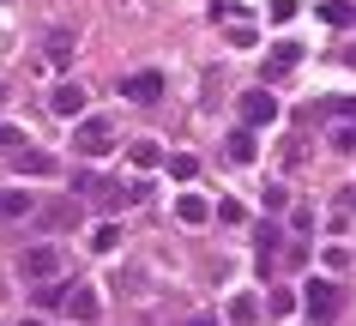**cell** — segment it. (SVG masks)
<instances>
[{
  "label": "cell",
  "mask_w": 356,
  "mask_h": 326,
  "mask_svg": "<svg viewBox=\"0 0 356 326\" xmlns=\"http://www.w3.org/2000/svg\"><path fill=\"white\" fill-rule=\"evenodd\" d=\"M60 296H67V284H37V308H60Z\"/></svg>",
  "instance_id": "603a6c76"
},
{
  "label": "cell",
  "mask_w": 356,
  "mask_h": 326,
  "mask_svg": "<svg viewBox=\"0 0 356 326\" xmlns=\"http://www.w3.org/2000/svg\"><path fill=\"white\" fill-rule=\"evenodd\" d=\"M175 218L200 230V224H206V218H211V206H206V199H200V193H181V199H175Z\"/></svg>",
  "instance_id": "4fadbf2b"
},
{
  "label": "cell",
  "mask_w": 356,
  "mask_h": 326,
  "mask_svg": "<svg viewBox=\"0 0 356 326\" xmlns=\"http://www.w3.org/2000/svg\"><path fill=\"white\" fill-rule=\"evenodd\" d=\"M320 19L332 24V31H344V24H350V6H338V0H332V6H320Z\"/></svg>",
  "instance_id": "cb8c5ba5"
},
{
  "label": "cell",
  "mask_w": 356,
  "mask_h": 326,
  "mask_svg": "<svg viewBox=\"0 0 356 326\" xmlns=\"http://www.w3.org/2000/svg\"><path fill=\"white\" fill-rule=\"evenodd\" d=\"M272 19H296V0H272Z\"/></svg>",
  "instance_id": "d4e9b609"
},
{
  "label": "cell",
  "mask_w": 356,
  "mask_h": 326,
  "mask_svg": "<svg viewBox=\"0 0 356 326\" xmlns=\"http://www.w3.org/2000/svg\"><path fill=\"white\" fill-rule=\"evenodd\" d=\"M163 163H169V175H175V181H193V175H200V157H188V152L163 157Z\"/></svg>",
  "instance_id": "ac0fdd59"
},
{
  "label": "cell",
  "mask_w": 356,
  "mask_h": 326,
  "mask_svg": "<svg viewBox=\"0 0 356 326\" xmlns=\"http://www.w3.org/2000/svg\"><path fill=\"white\" fill-rule=\"evenodd\" d=\"M229 326H260V302L254 296H229Z\"/></svg>",
  "instance_id": "5bb4252c"
},
{
  "label": "cell",
  "mask_w": 356,
  "mask_h": 326,
  "mask_svg": "<svg viewBox=\"0 0 356 326\" xmlns=\"http://www.w3.org/2000/svg\"><path fill=\"white\" fill-rule=\"evenodd\" d=\"M19 272L31 278V284H42V278H60V254L49 248V242H37V248L19 254Z\"/></svg>",
  "instance_id": "277c9868"
},
{
  "label": "cell",
  "mask_w": 356,
  "mask_h": 326,
  "mask_svg": "<svg viewBox=\"0 0 356 326\" xmlns=\"http://www.w3.org/2000/svg\"><path fill=\"white\" fill-rule=\"evenodd\" d=\"M67 55H73V31H49V42H42V60H55V67H60Z\"/></svg>",
  "instance_id": "9a60e30c"
},
{
  "label": "cell",
  "mask_w": 356,
  "mask_h": 326,
  "mask_svg": "<svg viewBox=\"0 0 356 326\" xmlns=\"http://www.w3.org/2000/svg\"><path fill=\"white\" fill-rule=\"evenodd\" d=\"M308 320H314V326H332L338 320V284H332V278H308Z\"/></svg>",
  "instance_id": "7a4b0ae2"
},
{
  "label": "cell",
  "mask_w": 356,
  "mask_h": 326,
  "mask_svg": "<svg viewBox=\"0 0 356 326\" xmlns=\"http://www.w3.org/2000/svg\"><path fill=\"white\" fill-rule=\"evenodd\" d=\"M278 266V224H260V272Z\"/></svg>",
  "instance_id": "2e32d148"
},
{
  "label": "cell",
  "mask_w": 356,
  "mask_h": 326,
  "mask_svg": "<svg viewBox=\"0 0 356 326\" xmlns=\"http://www.w3.org/2000/svg\"><path fill=\"white\" fill-rule=\"evenodd\" d=\"M0 296H6V284H0Z\"/></svg>",
  "instance_id": "f546056e"
},
{
  "label": "cell",
  "mask_w": 356,
  "mask_h": 326,
  "mask_svg": "<svg viewBox=\"0 0 356 326\" xmlns=\"http://www.w3.org/2000/svg\"><path fill=\"white\" fill-rule=\"evenodd\" d=\"M344 206H356V188H350V193H344Z\"/></svg>",
  "instance_id": "484cf974"
},
{
  "label": "cell",
  "mask_w": 356,
  "mask_h": 326,
  "mask_svg": "<svg viewBox=\"0 0 356 326\" xmlns=\"http://www.w3.org/2000/svg\"><path fill=\"white\" fill-rule=\"evenodd\" d=\"M60 308H67V320H97V290L91 284H67V296H60Z\"/></svg>",
  "instance_id": "52a82bcc"
},
{
  "label": "cell",
  "mask_w": 356,
  "mask_h": 326,
  "mask_svg": "<svg viewBox=\"0 0 356 326\" xmlns=\"http://www.w3.org/2000/svg\"><path fill=\"white\" fill-rule=\"evenodd\" d=\"M37 211V199L24 188H0V224H19V218H31Z\"/></svg>",
  "instance_id": "ba28073f"
},
{
  "label": "cell",
  "mask_w": 356,
  "mask_h": 326,
  "mask_svg": "<svg viewBox=\"0 0 356 326\" xmlns=\"http://www.w3.org/2000/svg\"><path fill=\"white\" fill-rule=\"evenodd\" d=\"M0 109H6V85H0Z\"/></svg>",
  "instance_id": "4316f807"
},
{
  "label": "cell",
  "mask_w": 356,
  "mask_h": 326,
  "mask_svg": "<svg viewBox=\"0 0 356 326\" xmlns=\"http://www.w3.org/2000/svg\"><path fill=\"white\" fill-rule=\"evenodd\" d=\"M254 152H260L254 133H229V157H236V163H254Z\"/></svg>",
  "instance_id": "ffe728a7"
},
{
  "label": "cell",
  "mask_w": 356,
  "mask_h": 326,
  "mask_svg": "<svg viewBox=\"0 0 356 326\" xmlns=\"http://www.w3.org/2000/svg\"><path fill=\"white\" fill-rule=\"evenodd\" d=\"M193 326H211V320H193Z\"/></svg>",
  "instance_id": "f1b7e54d"
},
{
  "label": "cell",
  "mask_w": 356,
  "mask_h": 326,
  "mask_svg": "<svg viewBox=\"0 0 356 326\" xmlns=\"http://www.w3.org/2000/svg\"><path fill=\"white\" fill-rule=\"evenodd\" d=\"M115 242H121L115 224H97V230H91V248H97V254H115Z\"/></svg>",
  "instance_id": "44dd1931"
},
{
  "label": "cell",
  "mask_w": 356,
  "mask_h": 326,
  "mask_svg": "<svg viewBox=\"0 0 356 326\" xmlns=\"http://www.w3.org/2000/svg\"><path fill=\"white\" fill-rule=\"evenodd\" d=\"M332 145H338V152H356V115H338V127H332Z\"/></svg>",
  "instance_id": "d6986e66"
},
{
  "label": "cell",
  "mask_w": 356,
  "mask_h": 326,
  "mask_svg": "<svg viewBox=\"0 0 356 326\" xmlns=\"http://www.w3.org/2000/svg\"><path fill=\"white\" fill-rule=\"evenodd\" d=\"M73 193H79V199H91V206H103V211H109V206H127V188H115L109 175H79Z\"/></svg>",
  "instance_id": "3957f363"
},
{
  "label": "cell",
  "mask_w": 356,
  "mask_h": 326,
  "mask_svg": "<svg viewBox=\"0 0 356 326\" xmlns=\"http://www.w3.org/2000/svg\"><path fill=\"white\" fill-rule=\"evenodd\" d=\"M242 127H272L278 121V103H272V91H242Z\"/></svg>",
  "instance_id": "8992f818"
},
{
  "label": "cell",
  "mask_w": 356,
  "mask_h": 326,
  "mask_svg": "<svg viewBox=\"0 0 356 326\" xmlns=\"http://www.w3.org/2000/svg\"><path fill=\"white\" fill-rule=\"evenodd\" d=\"M31 218H37V230H79V218H85V199H79V193H55V199H42Z\"/></svg>",
  "instance_id": "6da1fadb"
},
{
  "label": "cell",
  "mask_w": 356,
  "mask_h": 326,
  "mask_svg": "<svg viewBox=\"0 0 356 326\" xmlns=\"http://www.w3.org/2000/svg\"><path fill=\"white\" fill-rule=\"evenodd\" d=\"M0 152L13 157V152H24V127H13V121H0Z\"/></svg>",
  "instance_id": "7402d4cb"
},
{
  "label": "cell",
  "mask_w": 356,
  "mask_h": 326,
  "mask_svg": "<svg viewBox=\"0 0 356 326\" xmlns=\"http://www.w3.org/2000/svg\"><path fill=\"white\" fill-rule=\"evenodd\" d=\"M73 145H79L85 157H109V152H115V127H109V121H79Z\"/></svg>",
  "instance_id": "5b68a950"
},
{
  "label": "cell",
  "mask_w": 356,
  "mask_h": 326,
  "mask_svg": "<svg viewBox=\"0 0 356 326\" xmlns=\"http://www.w3.org/2000/svg\"><path fill=\"white\" fill-rule=\"evenodd\" d=\"M19 326H42V320H19Z\"/></svg>",
  "instance_id": "83f0119b"
},
{
  "label": "cell",
  "mask_w": 356,
  "mask_h": 326,
  "mask_svg": "<svg viewBox=\"0 0 356 326\" xmlns=\"http://www.w3.org/2000/svg\"><path fill=\"white\" fill-rule=\"evenodd\" d=\"M13 170L19 175H55V152H31L24 145V152H13Z\"/></svg>",
  "instance_id": "8fae6325"
},
{
  "label": "cell",
  "mask_w": 356,
  "mask_h": 326,
  "mask_svg": "<svg viewBox=\"0 0 356 326\" xmlns=\"http://www.w3.org/2000/svg\"><path fill=\"white\" fill-rule=\"evenodd\" d=\"M296 60H302V49H296V42H278V49L266 55V79H284L290 67H296Z\"/></svg>",
  "instance_id": "7c38bea8"
},
{
  "label": "cell",
  "mask_w": 356,
  "mask_h": 326,
  "mask_svg": "<svg viewBox=\"0 0 356 326\" xmlns=\"http://www.w3.org/2000/svg\"><path fill=\"white\" fill-rule=\"evenodd\" d=\"M133 163H139V170H157V163H163V145H157V139H139V145H133Z\"/></svg>",
  "instance_id": "e0dca14e"
},
{
  "label": "cell",
  "mask_w": 356,
  "mask_h": 326,
  "mask_svg": "<svg viewBox=\"0 0 356 326\" xmlns=\"http://www.w3.org/2000/svg\"><path fill=\"white\" fill-rule=\"evenodd\" d=\"M121 91H127V103H157V97H163V79L157 73H133V79H121Z\"/></svg>",
  "instance_id": "9c48e42d"
},
{
  "label": "cell",
  "mask_w": 356,
  "mask_h": 326,
  "mask_svg": "<svg viewBox=\"0 0 356 326\" xmlns=\"http://www.w3.org/2000/svg\"><path fill=\"white\" fill-rule=\"evenodd\" d=\"M49 109L55 115H85V85H55L49 91Z\"/></svg>",
  "instance_id": "30bf717a"
}]
</instances>
